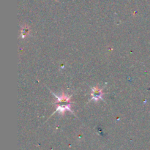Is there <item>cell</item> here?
Wrapping results in <instances>:
<instances>
[{
	"label": "cell",
	"mask_w": 150,
	"mask_h": 150,
	"mask_svg": "<svg viewBox=\"0 0 150 150\" xmlns=\"http://www.w3.org/2000/svg\"><path fill=\"white\" fill-rule=\"evenodd\" d=\"M55 96L57 98V101L55 102V104L57 105V111H58L59 113L61 114H63L64 112L66 111H69L72 112L70 108L71 104L70 103V96L66 95L65 94H62L59 97H57V95Z\"/></svg>",
	"instance_id": "obj_1"
},
{
	"label": "cell",
	"mask_w": 150,
	"mask_h": 150,
	"mask_svg": "<svg viewBox=\"0 0 150 150\" xmlns=\"http://www.w3.org/2000/svg\"><path fill=\"white\" fill-rule=\"evenodd\" d=\"M92 100H94L95 101H97L100 99H103V92L101 89L98 87H92Z\"/></svg>",
	"instance_id": "obj_2"
},
{
	"label": "cell",
	"mask_w": 150,
	"mask_h": 150,
	"mask_svg": "<svg viewBox=\"0 0 150 150\" xmlns=\"http://www.w3.org/2000/svg\"><path fill=\"white\" fill-rule=\"evenodd\" d=\"M28 33H29V29H27V28H22V32H21L22 38H24L26 34H28Z\"/></svg>",
	"instance_id": "obj_3"
}]
</instances>
